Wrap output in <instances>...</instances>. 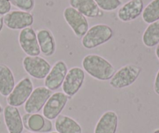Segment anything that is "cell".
I'll list each match as a JSON object with an SVG mask.
<instances>
[{
    "mask_svg": "<svg viewBox=\"0 0 159 133\" xmlns=\"http://www.w3.org/2000/svg\"><path fill=\"white\" fill-rule=\"evenodd\" d=\"M82 67L90 76L99 81L110 80L116 73L115 67L109 61L96 54L84 57Z\"/></svg>",
    "mask_w": 159,
    "mask_h": 133,
    "instance_id": "6da1fadb",
    "label": "cell"
},
{
    "mask_svg": "<svg viewBox=\"0 0 159 133\" xmlns=\"http://www.w3.org/2000/svg\"><path fill=\"white\" fill-rule=\"evenodd\" d=\"M113 37V30L107 24H98L88 29L81 38V44L86 49H94L108 42Z\"/></svg>",
    "mask_w": 159,
    "mask_h": 133,
    "instance_id": "7a4b0ae2",
    "label": "cell"
},
{
    "mask_svg": "<svg viewBox=\"0 0 159 133\" xmlns=\"http://www.w3.org/2000/svg\"><path fill=\"white\" fill-rule=\"evenodd\" d=\"M141 67L134 64H127L119 68L109 81L112 88L120 90L133 85L140 76Z\"/></svg>",
    "mask_w": 159,
    "mask_h": 133,
    "instance_id": "3957f363",
    "label": "cell"
},
{
    "mask_svg": "<svg viewBox=\"0 0 159 133\" xmlns=\"http://www.w3.org/2000/svg\"><path fill=\"white\" fill-rule=\"evenodd\" d=\"M23 67L26 73L36 79H45L52 65L41 56H25L23 59Z\"/></svg>",
    "mask_w": 159,
    "mask_h": 133,
    "instance_id": "277c9868",
    "label": "cell"
},
{
    "mask_svg": "<svg viewBox=\"0 0 159 133\" xmlns=\"http://www.w3.org/2000/svg\"><path fill=\"white\" fill-rule=\"evenodd\" d=\"M33 91L34 84L31 79L29 77L23 78L16 84L12 92L7 97V104L16 108L22 106L28 100Z\"/></svg>",
    "mask_w": 159,
    "mask_h": 133,
    "instance_id": "5b68a950",
    "label": "cell"
},
{
    "mask_svg": "<svg viewBox=\"0 0 159 133\" xmlns=\"http://www.w3.org/2000/svg\"><path fill=\"white\" fill-rule=\"evenodd\" d=\"M63 17L76 38H82L88 32L89 29L88 19L73 7H69L64 10Z\"/></svg>",
    "mask_w": 159,
    "mask_h": 133,
    "instance_id": "8992f818",
    "label": "cell"
},
{
    "mask_svg": "<svg viewBox=\"0 0 159 133\" xmlns=\"http://www.w3.org/2000/svg\"><path fill=\"white\" fill-rule=\"evenodd\" d=\"M85 79V71L78 66L72 67L68 70L62 85V92L72 97L76 95L81 89Z\"/></svg>",
    "mask_w": 159,
    "mask_h": 133,
    "instance_id": "52a82bcc",
    "label": "cell"
},
{
    "mask_svg": "<svg viewBox=\"0 0 159 133\" xmlns=\"http://www.w3.org/2000/svg\"><path fill=\"white\" fill-rule=\"evenodd\" d=\"M52 91L45 86H38L34 89L28 100L24 104V110L27 114H37L43 109Z\"/></svg>",
    "mask_w": 159,
    "mask_h": 133,
    "instance_id": "ba28073f",
    "label": "cell"
},
{
    "mask_svg": "<svg viewBox=\"0 0 159 133\" xmlns=\"http://www.w3.org/2000/svg\"><path fill=\"white\" fill-rule=\"evenodd\" d=\"M69 98L63 92H56L52 94L42 109L44 117L51 121L59 117L68 103Z\"/></svg>",
    "mask_w": 159,
    "mask_h": 133,
    "instance_id": "9c48e42d",
    "label": "cell"
},
{
    "mask_svg": "<svg viewBox=\"0 0 159 133\" xmlns=\"http://www.w3.org/2000/svg\"><path fill=\"white\" fill-rule=\"evenodd\" d=\"M18 41L22 51L28 56H39L41 54L37 33L32 27L21 30L18 36Z\"/></svg>",
    "mask_w": 159,
    "mask_h": 133,
    "instance_id": "30bf717a",
    "label": "cell"
},
{
    "mask_svg": "<svg viewBox=\"0 0 159 133\" xmlns=\"http://www.w3.org/2000/svg\"><path fill=\"white\" fill-rule=\"evenodd\" d=\"M4 24L10 30H21L31 27L34 16L30 13L21 10H13L3 16Z\"/></svg>",
    "mask_w": 159,
    "mask_h": 133,
    "instance_id": "8fae6325",
    "label": "cell"
},
{
    "mask_svg": "<svg viewBox=\"0 0 159 133\" xmlns=\"http://www.w3.org/2000/svg\"><path fill=\"white\" fill-rule=\"evenodd\" d=\"M68 70V66L64 61L59 60L55 62L44 81L45 86L52 91H56L60 88L63 83Z\"/></svg>",
    "mask_w": 159,
    "mask_h": 133,
    "instance_id": "7c38bea8",
    "label": "cell"
},
{
    "mask_svg": "<svg viewBox=\"0 0 159 133\" xmlns=\"http://www.w3.org/2000/svg\"><path fill=\"white\" fill-rule=\"evenodd\" d=\"M143 10V0H129L119 7L117 16L122 22H130L138 18L142 14Z\"/></svg>",
    "mask_w": 159,
    "mask_h": 133,
    "instance_id": "4fadbf2b",
    "label": "cell"
},
{
    "mask_svg": "<svg viewBox=\"0 0 159 133\" xmlns=\"http://www.w3.org/2000/svg\"><path fill=\"white\" fill-rule=\"evenodd\" d=\"M2 113L8 133H22L24 126L19 109L16 107L7 105Z\"/></svg>",
    "mask_w": 159,
    "mask_h": 133,
    "instance_id": "5bb4252c",
    "label": "cell"
},
{
    "mask_svg": "<svg viewBox=\"0 0 159 133\" xmlns=\"http://www.w3.org/2000/svg\"><path fill=\"white\" fill-rule=\"evenodd\" d=\"M36 33L41 53L46 57H52L56 51V42L53 33L47 28L39 29Z\"/></svg>",
    "mask_w": 159,
    "mask_h": 133,
    "instance_id": "9a60e30c",
    "label": "cell"
},
{
    "mask_svg": "<svg viewBox=\"0 0 159 133\" xmlns=\"http://www.w3.org/2000/svg\"><path fill=\"white\" fill-rule=\"evenodd\" d=\"M118 124V114L113 111H105L98 121L94 133H116Z\"/></svg>",
    "mask_w": 159,
    "mask_h": 133,
    "instance_id": "2e32d148",
    "label": "cell"
},
{
    "mask_svg": "<svg viewBox=\"0 0 159 133\" xmlns=\"http://www.w3.org/2000/svg\"><path fill=\"white\" fill-rule=\"evenodd\" d=\"M53 125L51 120L45 118L38 113L30 114L27 122V130L36 133H50L52 131Z\"/></svg>",
    "mask_w": 159,
    "mask_h": 133,
    "instance_id": "e0dca14e",
    "label": "cell"
},
{
    "mask_svg": "<svg viewBox=\"0 0 159 133\" xmlns=\"http://www.w3.org/2000/svg\"><path fill=\"white\" fill-rule=\"evenodd\" d=\"M16 86L13 71L5 64H0V94L8 97Z\"/></svg>",
    "mask_w": 159,
    "mask_h": 133,
    "instance_id": "ac0fdd59",
    "label": "cell"
},
{
    "mask_svg": "<svg viewBox=\"0 0 159 133\" xmlns=\"http://www.w3.org/2000/svg\"><path fill=\"white\" fill-rule=\"evenodd\" d=\"M55 128L59 133H82L81 125L75 119L64 114H60L55 121Z\"/></svg>",
    "mask_w": 159,
    "mask_h": 133,
    "instance_id": "d6986e66",
    "label": "cell"
},
{
    "mask_svg": "<svg viewBox=\"0 0 159 133\" xmlns=\"http://www.w3.org/2000/svg\"><path fill=\"white\" fill-rule=\"evenodd\" d=\"M70 7L88 18L98 16L100 9L94 0H69Z\"/></svg>",
    "mask_w": 159,
    "mask_h": 133,
    "instance_id": "ffe728a7",
    "label": "cell"
},
{
    "mask_svg": "<svg viewBox=\"0 0 159 133\" xmlns=\"http://www.w3.org/2000/svg\"><path fill=\"white\" fill-rule=\"evenodd\" d=\"M142 41L148 48H153L159 44V20L148 26L142 35Z\"/></svg>",
    "mask_w": 159,
    "mask_h": 133,
    "instance_id": "44dd1931",
    "label": "cell"
},
{
    "mask_svg": "<svg viewBox=\"0 0 159 133\" xmlns=\"http://www.w3.org/2000/svg\"><path fill=\"white\" fill-rule=\"evenodd\" d=\"M142 19L150 24L159 20V0H152L143 8Z\"/></svg>",
    "mask_w": 159,
    "mask_h": 133,
    "instance_id": "7402d4cb",
    "label": "cell"
},
{
    "mask_svg": "<svg viewBox=\"0 0 159 133\" xmlns=\"http://www.w3.org/2000/svg\"><path fill=\"white\" fill-rule=\"evenodd\" d=\"M99 9L106 12L117 10L122 6L121 0H94Z\"/></svg>",
    "mask_w": 159,
    "mask_h": 133,
    "instance_id": "603a6c76",
    "label": "cell"
},
{
    "mask_svg": "<svg viewBox=\"0 0 159 133\" xmlns=\"http://www.w3.org/2000/svg\"><path fill=\"white\" fill-rule=\"evenodd\" d=\"M10 3L21 11L30 13L34 9L35 0H10Z\"/></svg>",
    "mask_w": 159,
    "mask_h": 133,
    "instance_id": "cb8c5ba5",
    "label": "cell"
},
{
    "mask_svg": "<svg viewBox=\"0 0 159 133\" xmlns=\"http://www.w3.org/2000/svg\"><path fill=\"white\" fill-rule=\"evenodd\" d=\"M11 3L10 0H0V15L5 16L11 11Z\"/></svg>",
    "mask_w": 159,
    "mask_h": 133,
    "instance_id": "d4e9b609",
    "label": "cell"
},
{
    "mask_svg": "<svg viewBox=\"0 0 159 133\" xmlns=\"http://www.w3.org/2000/svg\"><path fill=\"white\" fill-rule=\"evenodd\" d=\"M154 91L157 95L159 96V70L156 74L155 79L154 82Z\"/></svg>",
    "mask_w": 159,
    "mask_h": 133,
    "instance_id": "484cf974",
    "label": "cell"
},
{
    "mask_svg": "<svg viewBox=\"0 0 159 133\" xmlns=\"http://www.w3.org/2000/svg\"><path fill=\"white\" fill-rule=\"evenodd\" d=\"M3 26H4L3 16L0 15V33H1V31H2V28H3Z\"/></svg>",
    "mask_w": 159,
    "mask_h": 133,
    "instance_id": "4316f807",
    "label": "cell"
},
{
    "mask_svg": "<svg viewBox=\"0 0 159 133\" xmlns=\"http://www.w3.org/2000/svg\"><path fill=\"white\" fill-rule=\"evenodd\" d=\"M155 55H156V56H157V59L159 60V44H157V48H156V49H155Z\"/></svg>",
    "mask_w": 159,
    "mask_h": 133,
    "instance_id": "83f0119b",
    "label": "cell"
},
{
    "mask_svg": "<svg viewBox=\"0 0 159 133\" xmlns=\"http://www.w3.org/2000/svg\"><path fill=\"white\" fill-rule=\"evenodd\" d=\"M3 112V108H2V105H1V104H0V114H2V113Z\"/></svg>",
    "mask_w": 159,
    "mask_h": 133,
    "instance_id": "f1b7e54d",
    "label": "cell"
},
{
    "mask_svg": "<svg viewBox=\"0 0 159 133\" xmlns=\"http://www.w3.org/2000/svg\"><path fill=\"white\" fill-rule=\"evenodd\" d=\"M153 133H159V128H157V129L154 130V132H153Z\"/></svg>",
    "mask_w": 159,
    "mask_h": 133,
    "instance_id": "f546056e",
    "label": "cell"
},
{
    "mask_svg": "<svg viewBox=\"0 0 159 133\" xmlns=\"http://www.w3.org/2000/svg\"><path fill=\"white\" fill-rule=\"evenodd\" d=\"M50 133H59V132H57V131H51Z\"/></svg>",
    "mask_w": 159,
    "mask_h": 133,
    "instance_id": "4dcf8cb0",
    "label": "cell"
},
{
    "mask_svg": "<svg viewBox=\"0 0 159 133\" xmlns=\"http://www.w3.org/2000/svg\"><path fill=\"white\" fill-rule=\"evenodd\" d=\"M26 133H34V132H31V131H28V132H26Z\"/></svg>",
    "mask_w": 159,
    "mask_h": 133,
    "instance_id": "1f68e13d",
    "label": "cell"
}]
</instances>
